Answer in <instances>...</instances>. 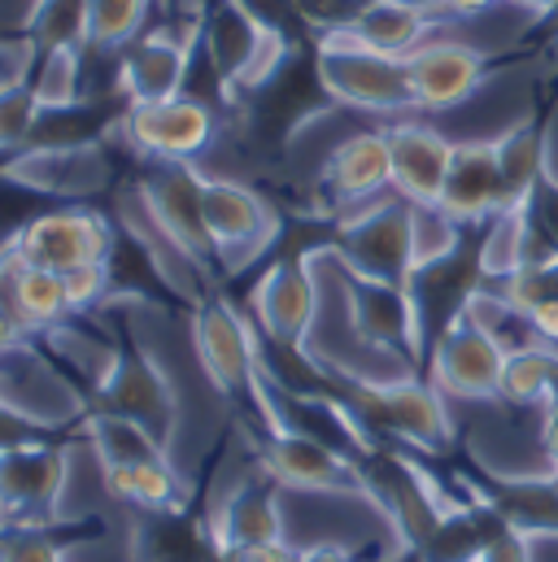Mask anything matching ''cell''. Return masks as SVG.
I'll return each mask as SVG.
<instances>
[{
    "label": "cell",
    "instance_id": "obj_32",
    "mask_svg": "<svg viewBox=\"0 0 558 562\" xmlns=\"http://www.w3.org/2000/svg\"><path fill=\"white\" fill-rule=\"evenodd\" d=\"M153 0H88V48H127L144 35Z\"/></svg>",
    "mask_w": 558,
    "mask_h": 562
},
{
    "label": "cell",
    "instance_id": "obj_42",
    "mask_svg": "<svg viewBox=\"0 0 558 562\" xmlns=\"http://www.w3.org/2000/svg\"><path fill=\"white\" fill-rule=\"evenodd\" d=\"M22 340H31V331L22 327V318L13 314V305L0 296V349H13V345H22Z\"/></svg>",
    "mask_w": 558,
    "mask_h": 562
},
{
    "label": "cell",
    "instance_id": "obj_26",
    "mask_svg": "<svg viewBox=\"0 0 558 562\" xmlns=\"http://www.w3.org/2000/svg\"><path fill=\"white\" fill-rule=\"evenodd\" d=\"M498 157H502V210H520L533 201V192L542 188L546 170V140L537 127H511L506 136H498Z\"/></svg>",
    "mask_w": 558,
    "mask_h": 562
},
{
    "label": "cell",
    "instance_id": "obj_20",
    "mask_svg": "<svg viewBox=\"0 0 558 562\" xmlns=\"http://www.w3.org/2000/svg\"><path fill=\"white\" fill-rule=\"evenodd\" d=\"M389 148H393V192L411 205H440L454 140L427 123H393Z\"/></svg>",
    "mask_w": 558,
    "mask_h": 562
},
{
    "label": "cell",
    "instance_id": "obj_4",
    "mask_svg": "<svg viewBox=\"0 0 558 562\" xmlns=\"http://www.w3.org/2000/svg\"><path fill=\"white\" fill-rule=\"evenodd\" d=\"M140 210L153 218V227L188 258L205 271V280H214L219 267V249L205 232L201 218V170L192 161H153L136 179Z\"/></svg>",
    "mask_w": 558,
    "mask_h": 562
},
{
    "label": "cell",
    "instance_id": "obj_29",
    "mask_svg": "<svg viewBox=\"0 0 558 562\" xmlns=\"http://www.w3.org/2000/svg\"><path fill=\"white\" fill-rule=\"evenodd\" d=\"M550 397H558V349L533 345V349L506 353L498 402H506V406H546Z\"/></svg>",
    "mask_w": 558,
    "mask_h": 562
},
{
    "label": "cell",
    "instance_id": "obj_37",
    "mask_svg": "<svg viewBox=\"0 0 558 562\" xmlns=\"http://www.w3.org/2000/svg\"><path fill=\"white\" fill-rule=\"evenodd\" d=\"M53 431H44L40 423L22 419L18 411H9L0 402V449H13V445H31V440H48Z\"/></svg>",
    "mask_w": 558,
    "mask_h": 562
},
{
    "label": "cell",
    "instance_id": "obj_16",
    "mask_svg": "<svg viewBox=\"0 0 558 562\" xmlns=\"http://www.w3.org/2000/svg\"><path fill=\"white\" fill-rule=\"evenodd\" d=\"M319 314V280L310 258H279L249 292V318L267 345L305 349V336Z\"/></svg>",
    "mask_w": 558,
    "mask_h": 562
},
{
    "label": "cell",
    "instance_id": "obj_17",
    "mask_svg": "<svg viewBox=\"0 0 558 562\" xmlns=\"http://www.w3.org/2000/svg\"><path fill=\"white\" fill-rule=\"evenodd\" d=\"M197 44H201V26L197 22L157 26V31L136 35L127 44V53H123V66H119V88L127 92V105L132 101H161V97L183 92V79H188Z\"/></svg>",
    "mask_w": 558,
    "mask_h": 562
},
{
    "label": "cell",
    "instance_id": "obj_2",
    "mask_svg": "<svg viewBox=\"0 0 558 562\" xmlns=\"http://www.w3.org/2000/svg\"><path fill=\"white\" fill-rule=\"evenodd\" d=\"M192 345H197L205 380L232 406H249V415H258L263 358L254 345V318H245L232 301L210 292L192 305Z\"/></svg>",
    "mask_w": 558,
    "mask_h": 562
},
{
    "label": "cell",
    "instance_id": "obj_43",
    "mask_svg": "<svg viewBox=\"0 0 558 562\" xmlns=\"http://www.w3.org/2000/svg\"><path fill=\"white\" fill-rule=\"evenodd\" d=\"M498 0H440V13H458V18H476V13H489Z\"/></svg>",
    "mask_w": 558,
    "mask_h": 562
},
{
    "label": "cell",
    "instance_id": "obj_28",
    "mask_svg": "<svg viewBox=\"0 0 558 562\" xmlns=\"http://www.w3.org/2000/svg\"><path fill=\"white\" fill-rule=\"evenodd\" d=\"M528 245H533V227H528V205L520 210H498L484 227V240L476 249L480 258V276L484 283H498L515 276L520 267H528Z\"/></svg>",
    "mask_w": 558,
    "mask_h": 562
},
{
    "label": "cell",
    "instance_id": "obj_24",
    "mask_svg": "<svg viewBox=\"0 0 558 562\" xmlns=\"http://www.w3.org/2000/svg\"><path fill=\"white\" fill-rule=\"evenodd\" d=\"M436 18L427 9L415 4H402V0H362L358 13L341 26L349 31L358 44L376 48V53H389V57H411L415 48L427 44Z\"/></svg>",
    "mask_w": 558,
    "mask_h": 562
},
{
    "label": "cell",
    "instance_id": "obj_8",
    "mask_svg": "<svg viewBox=\"0 0 558 562\" xmlns=\"http://www.w3.org/2000/svg\"><path fill=\"white\" fill-rule=\"evenodd\" d=\"M336 258L367 280L411 283L415 276V232H411V201H367L336 227L332 240Z\"/></svg>",
    "mask_w": 558,
    "mask_h": 562
},
{
    "label": "cell",
    "instance_id": "obj_22",
    "mask_svg": "<svg viewBox=\"0 0 558 562\" xmlns=\"http://www.w3.org/2000/svg\"><path fill=\"white\" fill-rule=\"evenodd\" d=\"M276 480L258 475L236 484L210 515V528L219 537L223 550H241V546H263V541H283V510L276 497Z\"/></svg>",
    "mask_w": 558,
    "mask_h": 562
},
{
    "label": "cell",
    "instance_id": "obj_13",
    "mask_svg": "<svg viewBox=\"0 0 558 562\" xmlns=\"http://www.w3.org/2000/svg\"><path fill=\"white\" fill-rule=\"evenodd\" d=\"M214 110L188 92L161 101H132L123 114V140L144 161H197L214 144Z\"/></svg>",
    "mask_w": 558,
    "mask_h": 562
},
{
    "label": "cell",
    "instance_id": "obj_41",
    "mask_svg": "<svg viewBox=\"0 0 558 562\" xmlns=\"http://www.w3.org/2000/svg\"><path fill=\"white\" fill-rule=\"evenodd\" d=\"M542 449L550 458V471H558V397L542 406Z\"/></svg>",
    "mask_w": 558,
    "mask_h": 562
},
{
    "label": "cell",
    "instance_id": "obj_27",
    "mask_svg": "<svg viewBox=\"0 0 558 562\" xmlns=\"http://www.w3.org/2000/svg\"><path fill=\"white\" fill-rule=\"evenodd\" d=\"M105 537V524L92 519H57L44 528H0V562H66L70 546Z\"/></svg>",
    "mask_w": 558,
    "mask_h": 562
},
{
    "label": "cell",
    "instance_id": "obj_35",
    "mask_svg": "<svg viewBox=\"0 0 558 562\" xmlns=\"http://www.w3.org/2000/svg\"><path fill=\"white\" fill-rule=\"evenodd\" d=\"M62 283H66L70 314H88V310H97V305L110 296L114 267H110V262H83V267L66 271V276H62Z\"/></svg>",
    "mask_w": 558,
    "mask_h": 562
},
{
    "label": "cell",
    "instance_id": "obj_7",
    "mask_svg": "<svg viewBox=\"0 0 558 562\" xmlns=\"http://www.w3.org/2000/svg\"><path fill=\"white\" fill-rule=\"evenodd\" d=\"M201 218L227 276L258 262L279 236V214L271 201L249 183L223 175H201Z\"/></svg>",
    "mask_w": 558,
    "mask_h": 562
},
{
    "label": "cell",
    "instance_id": "obj_12",
    "mask_svg": "<svg viewBox=\"0 0 558 562\" xmlns=\"http://www.w3.org/2000/svg\"><path fill=\"white\" fill-rule=\"evenodd\" d=\"M506 349L467 314L440 327L427 345V380L454 402H498Z\"/></svg>",
    "mask_w": 558,
    "mask_h": 562
},
{
    "label": "cell",
    "instance_id": "obj_36",
    "mask_svg": "<svg viewBox=\"0 0 558 562\" xmlns=\"http://www.w3.org/2000/svg\"><path fill=\"white\" fill-rule=\"evenodd\" d=\"M31 66H35V48L26 40H0V88L26 83Z\"/></svg>",
    "mask_w": 558,
    "mask_h": 562
},
{
    "label": "cell",
    "instance_id": "obj_11",
    "mask_svg": "<svg viewBox=\"0 0 558 562\" xmlns=\"http://www.w3.org/2000/svg\"><path fill=\"white\" fill-rule=\"evenodd\" d=\"M0 179L57 201H92L114 183V166L105 148L92 140L26 144L9 153V161L0 166Z\"/></svg>",
    "mask_w": 558,
    "mask_h": 562
},
{
    "label": "cell",
    "instance_id": "obj_18",
    "mask_svg": "<svg viewBox=\"0 0 558 562\" xmlns=\"http://www.w3.org/2000/svg\"><path fill=\"white\" fill-rule=\"evenodd\" d=\"M406 75H411L415 110H432V114L458 110L484 83V53L454 40H427L406 57Z\"/></svg>",
    "mask_w": 558,
    "mask_h": 562
},
{
    "label": "cell",
    "instance_id": "obj_30",
    "mask_svg": "<svg viewBox=\"0 0 558 562\" xmlns=\"http://www.w3.org/2000/svg\"><path fill=\"white\" fill-rule=\"evenodd\" d=\"M31 92L40 101L44 114H62V110H75L83 101V48L79 44H66V48H44L35 53V66H31Z\"/></svg>",
    "mask_w": 558,
    "mask_h": 562
},
{
    "label": "cell",
    "instance_id": "obj_19",
    "mask_svg": "<svg viewBox=\"0 0 558 562\" xmlns=\"http://www.w3.org/2000/svg\"><path fill=\"white\" fill-rule=\"evenodd\" d=\"M440 210L458 218L462 227L489 223L502 210V157L498 140H458L449 179L440 192Z\"/></svg>",
    "mask_w": 558,
    "mask_h": 562
},
{
    "label": "cell",
    "instance_id": "obj_6",
    "mask_svg": "<svg viewBox=\"0 0 558 562\" xmlns=\"http://www.w3.org/2000/svg\"><path fill=\"white\" fill-rule=\"evenodd\" d=\"M254 449H258V471L271 475L279 488L327 493V497H367L362 462L327 440H314L305 431L263 427Z\"/></svg>",
    "mask_w": 558,
    "mask_h": 562
},
{
    "label": "cell",
    "instance_id": "obj_44",
    "mask_svg": "<svg viewBox=\"0 0 558 562\" xmlns=\"http://www.w3.org/2000/svg\"><path fill=\"white\" fill-rule=\"evenodd\" d=\"M511 4H520V9H537V13H546V9H555L558 0H511Z\"/></svg>",
    "mask_w": 558,
    "mask_h": 562
},
{
    "label": "cell",
    "instance_id": "obj_10",
    "mask_svg": "<svg viewBox=\"0 0 558 562\" xmlns=\"http://www.w3.org/2000/svg\"><path fill=\"white\" fill-rule=\"evenodd\" d=\"M92 406L148 427L166 449H170L175 427H179V397H175L170 375L157 367L153 353H144L136 345L114 349L105 371L92 380Z\"/></svg>",
    "mask_w": 558,
    "mask_h": 562
},
{
    "label": "cell",
    "instance_id": "obj_14",
    "mask_svg": "<svg viewBox=\"0 0 558 562\" xmlns=\"http://www.w3.org/2000/svg\"><path fill=\"white\" fill-rule=\"evenodd\" d=\"M0 402L9 411H18L22 419L40 423L44 431H62L70 423H83L92 411L83 402V393L44 353H35L31 340L0 349Z\"/></svg>",
    "mask_w": 558,
    "mask_h": 562
},
{
    "label": "cell",
    "instance_id": "obj_15",
    "mask_svg": "<svg viewBox=\"0 0 558 562\" xmlns=\"http://www.w3.org/2000/svg\"><path fill=\"white\" fill-rule=\"evenodd\" d=\"M9 249L26 267L44 271H75L83 262H110L114 258V227L92 210H53L31 223H22L9 236Z\"/></svg>",
    "mask_w": 558,
    "mask_h": 562
},
{
    "label": "cell",
    "instance_id": "obj_40",
    "mask_svg": "<svg viewBox=\"0 0 558 562\" xmlns=\"http://www.w3.org/2000/svg\"><path fill=\"white\" fill-rule=\"evenodd\" d=\"M528 318H533L537 340H542V345H550V349H558V296H550V301H537V305L528 310Z\"/></svg>",
    "mask_w": 558,
    "mask_h": 562
},
{
    "label": "cell",
    "instance_id": "obj_31",
    "mask_svg": "<svg viewBox=\"0 0 558 562\" xmlns=\"http://www.w3.org/2000/svg\"><path fill=\"white\" fill-rule=\"evenodd\" d=\"M22 40L35 53L66 44L88 48V0H31L22 18Z\"/></svg>",
    "mask_w": 558,
    "mask_h": 562
},
{
    "label": "cell",
    "instance_id": "obj_34",
    "mask_svg": "<svg viewBox=\"0 0 558 562\" xmlns=\"http://www.w3.org/2000/svg\"><path fill=\"white\" fill-rule=\"evenodd\" d=\"M44 110L31 92V83H9L0 88V157L4 153H18L35 140V127H40Z\"/></svg>",
    "mask_w": 558,
    "mask_h": 562
},
{
    "label": "cell",
    "instance_id": "obj_21",
    "mask_svg": "<svg viewBox=\"0 0 558 562\" xmlns=\"http://www.w3.org/2000/svg\"><path fill=\"white\" fill-rule=\"evenodd\" d=\"M323 188L336 205H367L393 188V148L389 132H354L323 161Z\"/></svg>",
    "mask_w": 558,
    "mask_h": 562
},
{
    "label": "cell",
    "instance_id": "obj_38",
    "mask_svg": "<svg viewBox=\"0 0 558 562\" xmlns=\"http://www.w3.org/2000/svg\"><path fill=\"white\" fill-rule=\"evenodd\" d=\"M297 562H384V554H362V550H349V546H336V541H319V546H305L297 550Z\"/></svg>",
    "mask_w": 558,
    "mask_h": 562
},
{
    "label": "cell",
    "instance_id": "obj_9",
    "mask_svg": "<svg viewBox=\"0 0 558 562\" xmlns=\"http://www.w3.org/2000/svg\"><path fill=\"white\" fill-rule=\"evenodd\" d=\"M66 484H70V453L53 436L0 449V528L57 524Z\"/></svg>",
    "mask_w": 558,
    "mask_h": 562
},
{
    "label": "cell",
    "instance_id": "obj_3",
    "mask_svg": "<svg viewBox=\"0 0 558 562\" xmlns=\"http://www.w3.org/2000/svg\"><path fill=\"white\" fill-rule=\"evenodd\" d=\"M345 402L371 436H393V440L415 445L423 453L449 449L454 427L445 415V393L436 384H423L415 375L389 380V384L345 380Z\"/></svg>",
    "mask_w": 558,
    "mask_h": 562
},
{
    "label": "cell",
    "instance_id": "obj_33",
    "mask_svg": "<svg viewBox=\"0 0 558 562\" xmlns=\"http://www.w3.org/2000/svg\"><path fill=\"white\" fill-rule=\"evenodd\" d=\"M411 232H415V271L436 267L462 249V223L449 218L440 205H411Z\"/></svg>",
    "mask_w": 558,
    "mask_h": 562
},
{
    "label": "cell",
    "instance_id": "obj_45",
    "mask_svg": "<svg viewBox=\"0 0 558 562\" xmlns=\"http://www.w3.org/2000/svg\"><path fill=\"white\" fill-rule=\"evenodd\" d=\"M402 4H415V9H427V13H440V0H402Z\"/></svg>",
    "mask_w": 558,
    "mask_h": 562
},
{
    "label": "cell",
    "instance_id": "obj_39",
    "mask_svg": "<svg viewBox=\"0 0 558 562\" xmlns=\"http://www.w3.org/2000/svg\"><path fill=\"white\" fill-rule=\"evenodd\" d=\"M227 562H297V550L288 541H263V546L227 550Z\"/></svg>",
    "mask_w": 558,
    "mask_h": 562
},
{
    "label": "cell",
    "instance_id": "obj_5",
    "mask_svg": "<svg viewBox=\"0 0 558 562\" xmlns=\"http://www.w3.org/2000/svg\"><path fill=\"white\" fill-rule=\"evenodd\" d=\"M201 44L219 66L227 88H258L288 57V35L276 22L258 18L249 0H214L201 22Z\"/></svg>",
    "mask_w": 558,
    "mask_h": 562
},
{
    "label": "cell",
    "instance_id": "obj_1",
    "mask_svg": "<svg viewBox=\"0 0 558 562\" xmlns=\"http://www.w3.org/2000/svg\"><path fill=\"white\" fill-rule=\"evenodd\" d=\"M314 75H319V88L332 101L349 105V110H367V114H402V110H415L406 57L376 53V48L358 44L341 26L319 35Z\"/></svg>",
    "mask_w": 558,
    "mask_h": 562
},
{
    "label": "cell",
    "instance_id": "obj_25",
    "mask_svg": "<svg viewBox=\"0 0 558 562\" xmlns=\"http://www.w3.org/2000/svg\"><path fill=\"white\" fill-rule=\"evenodd\" d=\"M101 480H105L110 497H119L132 510H179V506H188V484L175 471L170 453L127 462V467H110V471H101Z\"/></svg>",
    "mask_w": 558,
    "mask_h": 562
},
{
    "label": "cell",
    "instance_id": "obj_23",
    "mask_svg": "<svg viewBox=\"0 0 558 562\" xmlns=\"http://www.w3.org/2000/svg\"><path fill=\"white\" fill-rule=\"evenodd\" d=\"M214 541L210 515L192 506L179 510H136L132 524V562H201Z\"/></svg>",
    "mask_w": 558,
    "mask_h": 562
}]
</instances>
